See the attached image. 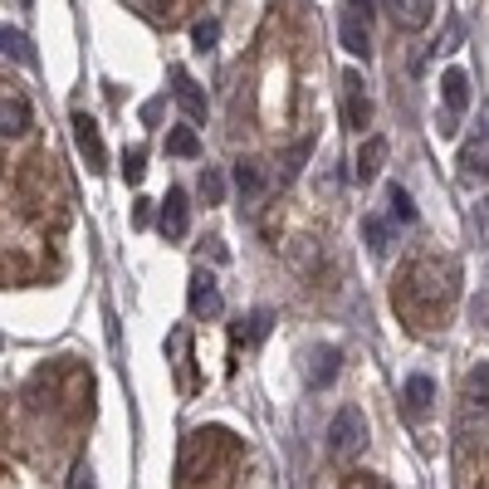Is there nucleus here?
<instances>
[{
    "label": "nucleus",
    "instance_id": "obj_18",
    "mask_svg": "<svg viewBox=\"0 0 489 489\" xmlns=\"http://www.w3.org/2000/svg\"><path fill=\"white\" fill-rule=\"evenodd\" d=\"M308 152H314V138H299L294 148H289V157H284V166H279V181H294L299 172H304V162H308Z\"/></svg>",
    "mask_w": 489,
    "mask_h": 489
},
{
    "label": "nucleus",
    "instance_id": "obj_27",
    "mask_svg": "<svg viewBox=\"0 0 489 489\" xmlns=\"http://www.w3.org/2000/svg\"><path fill=\"white\" fill-rule=\"evenodd\" d=\"M162 108H166V103H162V98H152V103H142V122H157V118H162Z\"/></svg>",
    "mask_w": 489,
    "mask_h": 489
},
{
    "label": "nucleus",
    "instance_id": "obj_21",
    "mask_svg": "<svg viewBox=\"0 0 489 489\" xmlns=\"http://www.w3.org/2000/svg\"><path fill=\"white\" fill-rule=\"evenodd\" d=\"M201 201L206 206H221L225 201V176L215 172V166H206V172H201Z\"/></svg>",
    "mask_w": 489,
    "mask_h": 489
},
{
    "label": "nucleus",
    "instance_id": "obj_1",
    "mask_svg": "<svg viewBox=\"0 0 489 489\" xmlns=\"http://www.w3.org/2000/svg\"><path fill=\"white\" fill-rule=\"evenodd\" d=\"M362 445H367V416H362L358 407H342V411L328 421V455L348 460V455L362 451Z\"/></svg>",
    "mask_w": 489,
    "mask_h": 489
},
{
    "label": "nucleus",
    "instance_id": "obj_30",
    "mask_svg": "<svg viewBox=\"0 0 489 489\" xmlns=\"http://www.w3.org/2000/svg\"><path fill=\"white\" fill-rule=\"evenodd\" d=\"M348 489H387V485H377V480H367V475H358V480H348Z\"/></svg>",
    "mask_w": 489,
    "mask_h": 489
},
{
    "label": "nucleus",
    "instance_id": "obj_5",
    "mask_svg": "<svg viewBox=\"0 0 489 489\" xmlns=\"http://www.w3.org/2000/svg\"><path fill=\"white\" fill-rule=\"evenodd\" d=\"M74 142H79L83 162H89V172H103V166H108V148H103V132H98V122H93L89 113H74Z\"/></svg>",
    "mask_w": 489,
    "mask_h": 489
},
{
    "label": "nucleus",
    "instance_id": "obj_19",
    "mask_svg": "<svg viewBox=\"0 0 489 489\" xmlns=\"http://www.w3.org/2000/svg\"><path fill=\"white\" fill-rule=\"evenodd\" d=\"M0 45H5V59H15V64H35V55H30V39L20 35L15 25L0 30Z\"/></svg>",
    "mask_w": 489,
    "mask_h": 489
},
{
    "label": "nucleus",
    "instance_id": "obj_9",
    "mask_svg": "<svg viewBox=\"0 0 489 489\" xmlns=\"http://www.w3.org/2000/svg\"><path fill=\"white\" fill-rule=\"evenodd\" d=\"M338 35H342V49H348L352 59H367V55H372V39H367V15H358V10H342V25H338Z\"/></svg>",
    "mask_w": 489,
    "mask_h": 489
},
{
    "label": "nucleus",
    "instance_id": "obj_20",
    "mask_svg": "<svg viewBox=\"0 0 489 489\" xmlns=\"http://www.w3.org/2000/svg\"><path fill=\"white\" fill-rule=\"evenodd\" d=\"M431 401H435V382L421 377V372H416V377H407V407H411V411H426Z\"/></svg>",
    "mask_w": 489,
    "mask_h": 489
},
{
    "label": "nucleus",
    "instance_id": "obj_4",
    "mask_svg": "<svg viewBox=\"0 0 489 489\" xmlns=\"http://www.w3.org/2000/svg\"><path fill=\"white\" fill-rule=\"evenodd\" d=\"M186 308H191V318H221L225 299H221V284H215V274L196 269L191 284H186Z\"/></svg>",
    "mask_w": 489,
    "mask_h": 489
},
{
    "label": "nucleus",
    "instance_id": "obj_29",
    "mask_svg": "<svg viewBox=\"0 0 489 489\" xmlns=\"http://www.w3.org/2000/svg\"><path fill=\"white\" fill-rule=\"evenodd\" d=\"M348 10H358V15H372V10H377V0H348Z\"/></svg>",
    "mask_w": 489,
    "mask_h": 489
},
{
    "label": "nucleus",
    "instance_id": "obj_22",
    "mask_svg": "<svg viewBox=\"0 0 489 489\" xmlns=\"http://www.w3.org/2000/svg\"><path fill=\"white\" fill-rule=\"evenodd\" d=\"M235 186H240V196H255L259 186H265V176H259V162H235Z\"/></svg>",
    "mask_w": 489,
    "mask_h": 489
},
{
    "label": "nucleus",
    "instance_id": "obj_14",
    "mask_svg": "<svg viewBox=\"0 0 489 489\" xmlns=\"http://www.w3.org/2000/svg\"><path fill=\"white\" fill-rule=\"evenodd\" d=\"M166 152H172V157H201V138H196L191 122H181V128L166 132Z\"/></svg>",
    "mask_w": 489,
    "mask_h": 489
},
{
    "label": "nucleus",
    "instance_id": "obj_15",
    "mask_svg": "<svg viewBox=\"0 0 489 489\" xmlns=\"http://www.w3.org/2000/svg\"><path fill=\"white\" fill-rule=\"evenodd\" d=\"M387 215H392L397 225H411V221H416V201H411L407 186H397V181L387 186Z\"/></svg>",
    "mask_w": 489,
    "mask_h": 489
},
{
    "label": "nucleus",
    "instance_id": "obj_23",
    "mask_svg": "<svg viewBox=\"0 0 489 489\" xmlns=\"http://www.w3.org/2000/svg\"><path fill=\"white\" fill-rule=\"evenodd\" d=\"M465 392H470V401H475V407H489V362H480V367L470 372Z\"/></svg>",
    "mask_w": 489,
    "mask_h": 489
},
{
    "label": "nucleus",
    "instance_id": "obj_25",
    "mask_svg": "<svg viewBox=\"0 0 489 489\" xmlns=\"http://www.w3.org/2000/svg\"><path fill=\"white\" fill-rule=\"evenodd\" d=\"M191 39H196V49H215L221 45V20H201V25L191 30Z\"/></svg>",
    "mask_w": 489,
    "mask_h": 489
},
{
    "label": "nucleus",
    "instance_id": "obj_24",
    "mask_svg": "<svg viewBox=\"0 0 489 489\" xmlns=\"http://www.w3.org/2000/svg\"><path fill=\"white\" fill-rule=\"evenodd\" d=\"M142 172H148V152H142V148H128V152H122V176H128V181L138 186V181H142Z\"/></svg>",
    "mask_w": 489,
    "mask_h": 489
},
{
    "label": "nucleus",
    "instance_id": "obj_8",
    "mask_svg": "<svg viewBox=\"0 0 489 489\" xmlns=\"http://www.w3.org/2000/svg\"><path fill=\"white\" fill-rule=\"evenodd\" d=\"M186 221H191V206H186V191L181 186H172V191H166V201H162V235L166 240H181L186 235Z\"/></svg>",
    "mask_w": 489,
    "mask_h": 489
},
{
    "label": "nucleus",
    "instance_id": "obj_13",
    "mask_svg": "<svg viewBox=\"0 0 489 489\" xmlns=\"http://www.w3.org/2000/svg\"><path fill=\"white\" fill-rule=\"evenodd\" d=\"M269 328H274V314H269V308H255L249 318H240V324H235V342H245V348H259V342L269 338Z\"/></svg>",
    "mask_w": 489,
    "mask_h": 489
},
{
    "label": "nucleus",
    "instance_id": "obj_12",
    "mask_svg": "<svg viewBox=\"0 0 489 489\" xmlns=\"http://www.w3.org/2000/svg\"><path fill=\"white\" fill-rule=\"evenodd\" d=\"M0 132H5V138L30 132V103L20 98V93H5V103H0Z\"/></svg>",
    "mask_w": 489,
    "mask_h": 489
},
{
    "label": "nucleus",
    "instance_id": "obj_31",
    "mask_svg": "<svg viewBox=\"0 0 489 489\" xmlns=\"http://www.w3.org/2000/svg\"><path fill=\"white\" fill-rule=\"evenodd\" d=\"M480 225H485V240H489V196L480 201Z\"/></svg>",
    "mask_w": 489,
    "mask_h": 489
},
{
    "label": "nucleus",
    "instance_id": "obj_17",
    "mask_svg": "<svg viewBox=\"0 0 489 489\" xmlns=\"http://www.w3.org/2000/svg\"><path fill=\"white\" fill-rule=\"evenodd\" d=\"M362 240H367L372 255H387V245H392V221H382V215H362Z\"/></svg>",
    "mask_w": 489,
    "mask_h": 489
},
{
    "label": "nucleus",
    "instance_id": "obj_7",
    "mask_svg": "<svg viewBox=\"0 0 489 489\" xmlns=\"http://www.w3.org/2000/svg\"><path fill=\"white\" fill-rule=\"evenodd\" d=\"M382 5H387V15H392V25H397V30H407V35H411V30H426V25H431V0H382Z\"/></svg>",
    "mask_w": 489,
    "mask_h": 489
},
{
    "label": "nucleus",
    "instance_id": "obj_32",
    "mask_svg": "<svg viewBox=\"0 0 489 489\" xmlns=\"http://www.w3.org/2000/svg\"><path fill=\"white\" fill-rule=\"evenodd\" d=\"M20 5H35V0H20Z\"/></svg>",
    "mask_w": 489,
    "mask_h": 489
},
{
    "label": "nucleus",
    "instance_id": "obj_10",
    "mask_svg": "<svg viewBox=\"0 0 489 489\" xmlns=\"http://www.w3.org/2000/svg\"><path fill=\"white\" fill-rule=\"evenodd\" d=\"M441 98H445V113L460 118V113L470 108V74H465V69H445L441 74Z\"/></svg>",
    "mask_w": 489,
    "mask_h": 489
},
{
    "label": "nucleus",
    "instance_id": "obj_33",
    "mask_svg": "<svg viewBox=\"0 0 489 489\" xmlns=\"http://www.w3.org/2000/svg\"><path fill=\"white\" fill-rule=\"evenodd\" d=\"M485 122H489V118H485Z\"/></svg>",
    "mask_w": 489,
    "mask_h": 489
},
{
    "label": "nucleus",
    "instance_id": "obj_11",
    "mask_svg": "<svg viewBox=\"0 0 489 489\" xmlns=\"http://www.w3.org/2000/svg\"><path fill=\"white\" fill-rule=\"evenodd\" d=\"M382 166H387V138H367V142H362V152H358L352 176H358V181H377Z\"/></svg>",
    "mask_w": 489,
    "mask_h": 489
},
{
    "label": "nucleus",
    "instance_id": "obj_26",
    "mask_svg": "<svg viewBox=\"0 0 489 489\" xmlns=\"http://www.w3.org/2000/svg\"><path fill=\"white\" fill-rule=\"evenodd\" d=\"M455 39H460V20H451V25H445V39L435 45V55H451V49H455Z\"/></svg>",
    "mask_w": 489,
    "mask_h": 489
},
{
    "label": "nucleus",
    "instance_id": "obj_2",
    "mask_svg": "<svg viewBox=\"0 0 489 489\" xmlns=\"http://www.w3.org/2000/svg\"><path fill=\"white\" fill-rule=\"evenodd\" d=\"M338 372H342V352L333 348V342H314V348L304 352V382L314 392H324L338 382Z\"/></svg>",
    "mask_w": 489,
    "mask_h": 489
},
{
    "label": "nucleus",
    "instance_id": "obj_28",
    "mask_svg": "<svg viewBox=\"0 0 489 489\" xmlns=\"http://www.w3.org/2000/svg\"><path fill=\"white\" fill-rule=\"evenodd\" d=\"M74 489H93V470H89V465H74Z\"/></svg>",
    "mask_w": 489,
    "mask_h": 489
},
{
    "label": "nucleus",
    "instance_id": "obj_6",
    "mask_svg": "<svg viewBox=\"0 0 489 489\" xmlns=\"http://www.w3.org/2000/svg\"><path fill=\"white\" fill-rule=\"evenodd\" d=\"M172 98L181 103V113H186L191 122H201V118H206V93L196 89V79L186 74L181 64H172Z\"/></svg>",
    "mask_w": 489,
    "mask_h": 489
},
{
    "label": "nucleus",
    "instance_id": "obj_3",
    "mask_svg": "<svg viewBox=\"0 0 489 489\" xmlns=\"http://www.w3.org/2000/svg\"><path fill=\"white\" fill-rule=\"evenodd\" d=\"M342 122H348L352 132H362L372 122V98H367V83H362L358 69L342 74Z\"/></svg>",
    "mask_w": 489,
    "mask_h": 489
},
{
    "label": "nucleus",
    "instance_id": "obj_16",
    "mask_svg": "<svg viewBox=\"0 0 489 489\" xmlns=\"http://www.w3.org/2000/svg\"><path fill=\"white\" fill-rule=\"evenodd\" d=\"M485 172H489L485 148H480V138H470V142L460 148V176H465V181H485Z\"/></svg>",
    "mask_w": 489,
    "mask_h": 489
}]
</instances>
